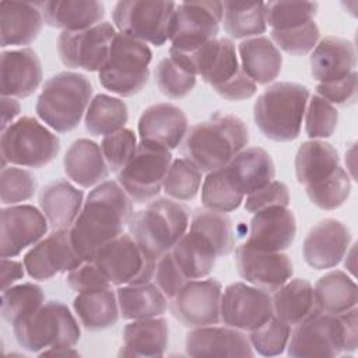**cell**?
I'll return each instance as SVG.
<instances>
[{
    "label": "cell",
    "instance_id": "obj_1",
    "mask_svg": "<svg viewBox=\"0 0 358 358\" xmlns=\"http://www.w3.org/2000/svg\"><path fill=\"white\" fill-rule=\"evenodd\" d=\"M133 215L130 197L117 182L106 180L90 192L83 208L70 228V238L83 260H94L95 255L115 238Z\"/></svg>",
    "mask_w": 358,
    "mask_h": 358
},
{
    "label": "cell",
    "instance_id": "obj_2",
    "mask_svg": "<svg viewBox=\"0 0 358 358\" xmlns=\"http://www.w3.org/2000/svg\"><path fill=\"white\" fill-rule=\"evenodd\" d=\"M248 143L249 130L241 117L215 113L187 130L180 152L201 172L210 173L228 165Z\"/></svg>",
    "mask_w": 358,
    "mask_h": 358
},
{
    "label": "cell",
    "instance_id": "obj_3",
    "mask_svg": "<svg viewBox=\"0 0 358 358\" xmlns=\"http://www.w3.org/2000/svg\"><path fill=\"white\" fill-rule=\"evenodd\" d=\"M357 313V306L337 315L319 313L294 326L287 354L294 358H331L354 352L358 347Z\"/></svg>",
    "mask_w": 358,
    "mask_h": 358
},
{
    "label": "cell",
    "instance_id": "obj_4",
    "mask_svg": "<svg viewBox=\"0 0 358 358\" xmlns=\"http://www.w3.org/2000/svg\"><path fill=\"white\" fill-rule=\"evenodd\" d=\"M309 96V90L298 83L281 81L270 85L255 102V124L268 140H295L301 133Z\"/></svg>",
    "mask_w": 358,
    "mask_h": 358
},
{
    "label": "cell",
    "instance_id": "obj_5",
    "mask_svg": "<svg viewBox=\"0 0 358 358\" xmlns=\"http://www.w3.org/2000/svg\"><path fill=\"white\" fill-rule=\"evenodd\" d=\"M91 95L92 85L84 74L60 71L45 83L35 112L55 131L67 133L80 124Z\"/></svg>",
    "mask_w": 358,
    "mask_h": 358
},
{
    "label": "cell",
    "instance_id": "obj_6",
    "mask_svg": "<svg viewBox=\"0 0 358 358\" xmlns=\"http://www.w3.org/2000/svg\"><path fill=\"white\" fill-rule=\"evenodd\" d=\"M127 227L144 253L157 262L186 234L189 210L171 199L151 200L144 210L133 213Z\"/></svg>",
    "mask_w": 358,
    "mask_h": 358
},
{
    "label": "cell",
    "instance_id": "obj_7",
    "mask_svg": "<svg viewBox=\"0 0 358 358\" xmlns=\"http://www.w3.org/2000/svg\"><path fill=\"white\" fill-rule=\"evenodd\" d=\"M20 347L29 352H42L50 348L74 347L81 330L70 309L59 302L49 301L22 317L13 326Z\"/></svg>",
    "mask_w": 358,
    "mask_h": 358
},
{
    "label": "cell",
    "instance_id": "obj_8",
    "mask_svg": "<svg viewBox=\"0 0 358 358\" xmlns=\"http://www.w3.org/2000/svg\"><path fill=\"white\" fill-rule=\"evenodd\" d=\"M152 52L144 42L120 32L110 43L106 64L98 71L101 85L120 96L138 94L148 83Z\"/></svg>",
    "mask_w": 358,
    "mask_h": 358
},
{
    "label": "cell",
    "instance_id": "obj_9",
    "mask_svg": "<svg viewBox=\"0 0 358 358\" xmlns=\"http://www.w3.org/2000/svg\"><path fill=\"white\" fill-rule=\"evenodd\" d=\"M59 151V137L31 116H22L1 130V169L6 164L42 168L50 164Z\"/></svg>",
    "mask_w": 358,
    "mask_h": 358
},
{
    "label": "cell",
    "instance_id": "obj_10",
    "mask_svg": "<svg viewBox=\"0 0 358 358\" xmlns=\"http://www.w3.org/2000/svg\"><path fill=\"white\" fill-rule=\"evenodd\" d=\"M176 3L123 0L112 11V20L120 34L140 42L162 46L171 35Z\"/></svg>",
    "mask_w": 358,
    "mask_h": 358
},
{
    "label": "cell",
    "instance_id": "obj_11",
    "mask_svg": "<svg viewBox=\"0 0 358 358\" xmlns=\"http://www.w3.org/2000/svg\"><path fill=\"white\" fill-rule=\"evenodd\" d=\"M171 164L169 150L140 141L133 157L117 172V182L131 201L148 203L161 192Z\"/></svg>",
    "mask_w": 358,
    "mask_h": 358
},
{
    "label": "cell",
    "instance_id": "obj_12",
    "mask_svg": "<svg viewBox=\"0 0 358 358\" xmlns=\"http://www.w3.org/2000/svg\"><path fill=\"white\" fill-rule=\"evenodd\" d=\"M110 285L151 282L157 262L150 259L130 234H122L106 243L92 260Z\"/></svg>",
    "mask_w": 358,
    "mask_h": 358
},
{
    "label": "cell",
    "instance_id": "obj_13",
    "mask_svg": "<svg viewBox=\"0 0 358 358\" xmlns=\"http://www.w3.org/2000/svg\"><path fill=\"white\" fill-rule=\"evenodd\" d=\"M222 14L221 1H183L176 4L169 35L171 49L189 53L215 39Z\"/></svg>",
    "mask_w": 358,
    "mask_h": 358
},
{
    "label": "cell",
    "instance_id": "obj_14",
    "mask_svg": "<svg viewBox=\"0 0 358 358\" xmlns=\"http://www.w3.org/2000/svg\"><path fill=\"white\" fill-rule=\"evenodd\" d=\"M116 34L115 27L106 21L81 31H63L57 38L59 57L69 69L99 71L108 62Z\"/></svg>",
    "mask_w": 358,
    "mask_h": 358
},
{
    "label": "cell",
    "instance_id": "obj_15",
    "mask_svg": "<svg viewBox=\"0 0 358 358\" xmlns=\"http://www.w3.org/2000/svg\"><path fill=\"white\" fill-rule=\"evenodd\" d=\"M220 315L225 326L252 331L274 315L273 301L262 288L242 281L232 282L221 295Z\"/></svg>",
    "mask_w": 358,
    "mask_h": 358
},
{
    "label": "cell",
    "instance_id": "obj_16",
    "mask_svg": "<svg viewBox=\"0 0 358 358\" xmlns=\"http://www.w3.org/2000/svg\"><path fill=\"white\" fill-rule=\"evenodd\" d=\"M222 285L215 278L189 280L171 301V312L186 327L213 326L221 320Z\"/></svg>",
    "mask_w": 358,
    "mask_h": 358
},
{
    "label": "cell",
    "instance_id": "obj_17",
    "mask_svg": "<svg viewBox=\"0 0 358 358\" xmlns=\"http://www.w3.org/2000/svg\"><path fill=\"white\" fill-rule=\"evenodd\" d=\"M48 220L31 204H15L0 210V256L14 257L36 245L48 232Z\"/></svg>",
    "mask_w": 358,
    "mask_h": 358
},
{
    "label": "cell",
    "instance_id": "obj_18",
    "mask_svg": "<svg viewBox=\"0 0 358 358\" xmlns=\"http://www.w3.org/2000/svg\"><path fill=\"white\" fill-rule=\"evenodd\" d=\"M83 262L71 243L70 229L53 231L34 245L22 260L28 275L38 281L50 280L60 273L71 271Z\"/></svg>",
    "mask_w": 358,
    "mask_h": 358
},
{
    "label": "cell",
    "instance_id": "obj_19",
    "mask_svg": "<svg viewBox=\"0 0 358 358\" xmlns=\"http://www.w3.org/2000/svg\"><path fill=\"white\" fill-rule=\"evenodd\" d=\"M238 274L249 284L267 292L277 291L292 275V262L282 252L253 249L245 243L235 249Z\"/></svg>",
    "mask_w": 358,
    "mask_h": 358
},
{
    "label": "cell",
    "instance_id": "obj_20",
    "mask_svg": "<svg viewBox=\"0 0 358 358\" xmlns=\"http://www.w3.org/2000/svg\"><path fill=\"white\" fill-rule=\"evenodd\" d=\"M350 243L351 232L344 222L334 218L322 220L303 239V260L315 270L333 268L343 260Z\"/></svg>",
    "mask_w": 358,
    "mask_h": 358
},
{
    "label": "cell",
    "instance_id": "obj_21",
    "mask_svg": "<svg viewBox=\"0 0 358 358\" xmlns=\"http://www.w3.org/2000/svg\"><path fill=\"white\" fill-rule=\"evenodd\" d=\"M296 235V220L291 210L281 206L268 207L250 220L249 236L245 245L266 252L288 249Z\"/></svg>",
    "mask_w": 358,
    "mask_h": 358
},
{
    "label": "cell",
    "instance_id": "obj_22",
    "mask_svg": "<svg viewBox=\"0 0 358 358\" xmlns=\"http://www.w3.org/2000/svg\"><path fill=\"white\" fill-rule=\"evenodd\" d=\"M187 126V117L179 106L169 102L154 103L138 119L140 141L173 150L183 141Z\"/></svg>",
    "mask_w": 358,
    "mask_h": 358
},
{
    "label": "cell",
    "instance_id": "obj_23",
    "mask_svg": "<svg viewBox=\"0 0 358 358\" xmlns=\"http://www.w3.org/2000/svg\"><path fill=\"white\" fill-rule=\"evenodd\" d=\"M186 354L190 357H253L249 337L234 327H194L186 336Z\"/></svg>",
    "mask_w": 358,
    "mask_h": 358
},
{
    "label": "cell",
    "instance_id": "obj_24",
    "mask_svg": "<svg viewBox=\"0 0 358 358\" xmlns=\"http://www.w3.org/2000/svg\"><path fill=\"white\" fill-rule=\"evenodd\" d=\"M42 77V64L35 50L22 48L1 52V96L27 98L38 90Z\"/></svg>",
    "mask_w": 358,
    "mask_h": 358
},
{
    "label": "cell",
    "instance_id": "obj_25",
    "mask_svg": "<svg viewBox=\"0 0 358 358\" xmlns=\"http://www.w3.org/2000/svg\"><path fill=\"white\" fill-rule=\"evenodd\" d=\"M43 25V15L36 3L1 1L0 3V46H24L34 42Z\"/></svg>",
    "mask_w": 358,
    "mask_h": 358
},
{
    "label": "cell",
    "instance_id": "obj_26",
    "mask_svg": "<svg viewBox=\"0 0 358 358\" xmlns=\"http://www.w3.org/2000/svg\"><path fill=\"white\" fill-rule=\"evenodd\" d=\"M310 74L319 83H331L351 74L357 63L354 45L338 36L323 38L313 49Z\"/></svg>",
    "mask_w": 358,
    "mask_h": 358
},
{
    "label": "cell",
    "instance_id": "obj_27",
    "mask_svg": "<svg viewBox=\"0 0 358 358\" xmlns=\"http://www.w3.org/2000/svg\"><path fill=\"white\" fill-rule=\"evenodd\" d=\"M271 301L274 316L291 327L305 323L322 313L313 287L305 278L287 281L274 291Z\"/></svg>",
    "mask_w": 358,
    "mask_h": 358
},
{
    "label": "cell",
    "instance_id": "obj_28",
    "mask_svg": "<svg viewBox=\"0 0 358 358\" xmlns=\"http://www.w3.org/2000/svg\"><path fill=\"white\" fill-rule=\"evenodd\" d=\"M83 190L59 179L42 187L39 206L53 231L70 229L83 208Z\"/></svg>",
    "mask_w": 358,
    "mask_h": 358
},
{
    "label": "cell",
    "instance_id": "obj_29",
    "mask_svg": "<svg viewBox=\"0 0 358 358\" xmlns=\"http://www.w3.org/2000/svg\"><path fill=\"white\" fill-rule=\"evenodd\" d=\"M63 166L67 178L81 187L95 186L109 175L101 145L88 138H78L71 143L64 154Z\"/></svg>",
    "mask_w": 358,
    "mask_h": 358
},
{
    "label": "cell",
    "instance_id": "obj_30",
    "mask_svg": "<svg viewBox=\"0 0 358 358\" xmlns=\"http://www.w3.org/2000/svg\"><path fill=\"white\" fill-rule=\"evenodd\" d=\"M169 329L164 317L137 319L123 329V345L119 351L122 357H162L168 347Z\"/></svg>",
    "mask_w": 358,
    "mask_h": 358
},
{
    "label": "cell",
    "instance_id": "obj_31",
    "mask_svg": "<svg viewBox=\"0 0 358 358\" xmlns=\"http://www.w3.org/2000/svg\"><path fill=\"white\" fill-rule=\"evenodd\" d=\"M43 22L63 31H81L101 22L105 6L101 1H38Z\"/></svg>",
    "mask_w": 358,
    "mask_h": 358
},
{
    "label": "cell",
    "instance_id": "obj_32",
    "mask_svg": "<svg viewBox=\"0 0 358 358\" xmlns=\"http://www.w3.org/2000/svg\"><path fill=\"white\" fill-rule=\"evenodd\" d=\"M243 71L256 83L266 85L274 81L282 66L280 49L267 36L245 39L238 46Z\"/></svg>",
    "mask_w": 358,
    "mask_h": 358
},
{
    "label": "cell",
    "instance_id": "obj_33",
    "mask_svg": "<svg viewBox=\"0 0 358 358\" xmlns=\"http://www.w3.org/2000/svg\"><path fill=\"white\" fill-rule=\"evenodd\" d=\"M225 168L243 194L270 183L275 176V165L271 155L260 147L243 148Z\"/></svg>",
    "mask_w": 358,
    "mask_h": 358
},
{
    "label": "cell",
    "instance_id": "obj_34",
    "mask_svg": "<svg viewBox=\"0 0 358 358\" xmlns=\"http://www.w3.org/2000/svg\"><path fill=\"white\" fill-rule=\"evenodd\" d=\"M294 166L298 183L308 186L329 178L340 166V157L331 144L310 140L298 148Z\"/></svg>",
    "mask_w": 358,
    "mask_h": 358
},
{
    "label": "cell",
    "instance_id": "obj_35",
    "mask_svg": "<svg viewBox=\"0 0 358 358\" xmlns=\"http://www.w3.org/2000/svg\"><path fill=\"white\" fill-rule=\"evenodd\" d=\"M73 308L81 324L91 331L115 326L120 313L117 296L110 287L80 292L73 301Z\"/></svg>",
    "mask_w": 358,
    "mask_h": 358
},
{
    "label": "cell",
    "instance_id": "obj_36",
    "mask_svg": "<svg viewBox=\"0 0 358 358\" xmlns=\"http://www.w3.org/2000/svg\"><path fill=\"white\" fill-rule=\"evenodd\" d=\"M178 267L187 280L207 277L218 257L213 245L196 232H186L171 250Z\"/></svg>",
    "mask_w": 358,
    "mask_h": 358
},
{
    "label": "cell",
    "instance_id": "obj_37",
    "mask_svg": "<svg viewBox=\"0 0 358 358\" xmlns=\"http://www.w3.org/2000/svg\"><path fill=\"white\" fill-rule=\"evenodd\" d=\"M116 296L120 315L126 320L162 316L168 308L166 296L151 282L120 285L116 291Z\"/></svg>",
    "mask_w": 358,
    "mask_h": 358
},
{
    "label": "cell",
    "instance_id": "obj_38",
    "mask_svg": "<svg viewBox=\"0 0 358 358\" xmlns=\"http://www.w3.org/2000/svg\"><path fill=\"white\" fill-rule=\"evenodd\" d=\"M313 291L322 313H343L355 308L358 302L355 281L341 270H333L322 275Z\"/></svg>",
    "mask_w": 358,
    "mask_h": 358
},
{
    "label": "cell",
    "instance_id": "obj_39",
    "mask_svg": "<svg viewBox=\"0 0 358 358\" xmlns=\"http://www.w3.org/2000/svg\"><path fill=\"white\" fill-rule=\"evenodd\" d=\"M129 120L127 105L106 94L95 95L85 112V129L92 136H109L124 129Z\"/></svg>",
    "mask_w": 358,
    "mask_h": 358
},
{
    "label": "cell",
    "instance_id": "obj_40",
    "mask_svg": "<svg viewBox=\"0 0 358 358\" xmlns=\"http://www.w3.org/2000/svg\"><path fill=\"white\" fill-rule=\"evenodd\" d=\"M224 8V29L235 39H249L266 32L267 24L264 17V3L262 1H225Z\"/></svg>",
    "mask_w": 358,
    "mask_h": 358
},
{
    "label": "cell",
    "instance_id": "obj_41",
    "mask_svg": "<svg viewBox=\"0 0 358 358\" xmlns=\"http://www.w3.org/2000/svg\"><path fill=\"white\" fill-rule=\"evenodd\" d=\"M190 231L204 236L214 248L217 256H227L235 249L232 221L225 213L199 208L193 213Z\"/></svg>",
    "mask_w": 358,
    "mask_h": 358
},
{
    "label": "cell",
    "instance_id": "obj_42",
    "mask_svg": "<svg viewBox=\"0 0 358 358\" xmlns=\"http://www.w3.org/2000/svg\"><path fill=\"white\" fill-rule=\"evenodd\" d=\"M243 197V192L225 166L207 173L201 186V203L206 208L229 213L242 204Z\"/></svg>",
    "mask_w": 358,
    "mask_h": 358
},
{
    "label": "cell",
    "instance_id": "obj_43",
    "mask_svg": "<svg viewBox=\"0 0 358 358\" xmlns=\"http://www.w3.org/2000/svg\"><path fill=\"white\" fill-rule=\"evenodd\" d=\"M45 295L42 288L34 282L11 285L1 291V317L15 324L27 315L36 310L43 303Z\"/></svg>",
    "mask_w": 358,
    "mask_h": 358
},
{
    "label": "cell",
    "instance_id": "obj_44",
    "mask_svg": "<svg viewBox=\"0 0 358 358\" xmlns=\"http://www.w3.org/2000/svg\"><path fill=\"white\" fill-rule=\"evenodd\" d=\"M305 192L312 204L322 210H336L343 206L351 193V178L338 166L329 178L305 186Z\"/></svg>",
    "mask_w": 358,
    "mask_h": 358
},
{
    "label": "cell",
    "instance_id": "obj_45",
    "mask_svg": "<svg viewBox=\"0 0 358 358\" xmlns=\"http://www.w3.org/2000/svg\"><path fill=\"white\" fill-rule=\"evenodd\" d=\"M201 171L186 158H178L172 161L162 187L164 192L179 201L193 200L201 185Z\"/></svg>",
    "mask_w": 358,
    "mask_h": 358
},
{
    "label": "cell",
    "instance_id": "obj_46",
    "mask_svg": "<svg viewBox=\"0 0 358 358\" xmlns=\"http://www.w3.org/2000/svg\"><path fill=\"white\" fill-rule=\"evenodd\" d=\"M155 81L164 95L172 99H180L189 95L196 87V74L168 56L159 60L155 69Z\"/></svg>",
    "mask_w": 358,
    "mask_h": 358
},
{
    "label": "cell",
    "instance_id": "obj_47",
    "mask_svg": "<svg viewBox=\"0 0 358 358\" xmlns=\"http://www.w3.org/2000/svg\"><path fill=\"white\" fill-rule=\"evenodd\" d=\"M319 4L313 1H268L264 3L266 24L271 29H287L313 20Z\"/></svg>",
    "mask_w": 358,
    "mask_h": 358
},
{
    "label": "cell",
    "instance_id": "obj_48",
    "mask_svg": "<svg viewBox=\"0 0 358 358\" xmlns=\"http://www.w3.org/2000/svg\"><path fill=\"white\" fill-rule=\"evenodd\" d=\"M249 333L250 345L257 354L263 357H274L282 354L287 348L291 326L273 315L267 322Z\"/></svg>",
    "mask_w": 358,
    "mask_h": 358
},
{
    "label": "cell",
    "instance_id": "obj_49",
    "mask_svg": "<svg viewBox=\"0 0 358 358\" xmlns=\"http://www.w3.org/2000/svg\"><path fill=\"white\" fill-rule=\"evenodd\" d=\"M303 116L305 131L312 140L333 136L338 123V112L336 106L319 95L309 96Z\"/></svg>",
    "mask_w": 358,
    "mask_h": 358
},
{
    "label": "cell",
    "instance_id": "obj_50",
    "mask_svg": "<svg viewBox=\"0 0 358 358\" xmlns=\"http://www.w3.org/2000/svg\"><path fill=\"white\" fill-rule=\"evenodd\" d=\"M319 36V27L313 20L303 25L287 29H271L273 43L292 56H303L309 53L316 46Z\"/></svg>",
    "mask_w": 358,
    "mask_h": 358
},
{
    "label": "cell",
    "instance_id": "obj_51",
    "mask_svg": "<svg viewBox=\"0 0 358 358\" xmlns=\"http://www.w3.org/2000/svg\"><path fill=\"white\" fill-rule=\"evenodd\" d=\"M36 192V178L32 172L6 166L0 173V200L4 206H15L29 200Z\"/></svg>",
    "mask_w": 358,
    "mask_h": 358
},
{
    "label": "cell",
    "instance_id": "obj_52",
    "mask_svg": "<svg viewBox=\"0 0 358 358\" xmlns=\"http://www.w3.org/2000/svg\"><path fill=\"white\" fill-rule=\"evenodd\" d=\"M137 148V140L130 129H122L105 136L101 143L103 158L112 172H119L133 157Z\"/></svg>",
    "mask_w": 358,
    "mask_h": 358
},
{
    "label": "cell",
    "instance_id": "obj_53",
    "mask_svg": "<svg viewBox=\"0 0 358 358\" xmlns=\"http://www.w3.org/2000/svg\"><path fill=\"white\" fill-rule=\"evenodd\" d=\"M289 204V190L288 186L280 180H271L270 183L256 189L246 196L245 210L249 213H259L268 207L281 206L287 207Z\"/></svg>",
    "mask_w": 358,
    "mask_h": 358
},
{
    "label": "cell",
    "instance_id": "obj_54",
    "mask_svg": "<svg viewBox=\"0 0 358 358\" xmlns=\"http://www.w3.org/2000/svg\"><path fill=\"white\" fill-rule=\"evenodd\" d=\"M316 95L322 96L331 105H337V106L354 105L358 95L357 71H352L347 77L337 81L319 83L316 85Z\"/></svg>",
    "mask_w": 358,
    "mask_h": 358
},
{
    "label": "cell",
    "instance_id": "obj_55",
    "mask_svg": "<svg viewBox=\"0 0 358 358\" xmlns=\"http://www.w3.org/2000/svg\"><path fill=\"white\" fill-rule=\"evenodd\" d=\"M154 280L155 285L162 291L166 299H172L189 281L178 267L171 252L165 253L157 260Z\"/></svg>",
    "mask_w": 358,
    "mask_h": 358
},
{
    "label": "cell",
    "instance_id": "obj_56",
    "mask_svg": "<svg viewBox=\"0 0 358 358\" xmlns=\"http://www.w3.org/2000/svg\"><path fill=\"white\" fill-rule=\"evenodd\" d=\"M67 284L78 294L110 287L108 278L102 274L99 267L92 260H84L76 268L69 271Z\"/></svg>",
    "mask_w": 358,
    "mask_h": 358
},
{
    "label": "cell",
    "instance_id": "obj_57",
    "mask_svg": "<svg viewBox=\"0 0 358 358\" xmlns=\"http://www.w3.org/2000/svg\"><path fill=\"white\" fill-rule=\"evenodd\" d=\"M24 263L8 257H1V291L11 287L24 277Z\"/></svg>",
    "mask_w": 358,
    "mask_h": 358
},
{
    "label": "cell",
    "instance_id": "obj_58",
    "mask_svg": "<svg viewBox=\"0 0 358 358\" xmlns=\"http://www.w3.org/2000/svg\"><path fill=\"white\" fill-rule=\"evenodd\" d=\"M20 103L15 98L1 96V130L7 129L13 120L20 115Z\"/></svg>",
    "mask_w": 358,
    "mask_h": 358
}]
</instances>
